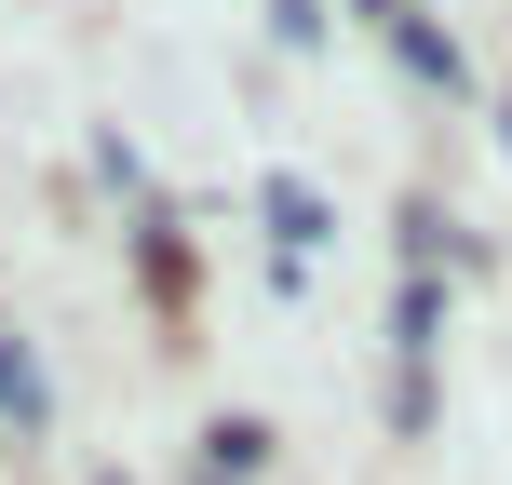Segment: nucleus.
Here are the masks:
<instances>
[]
</instances>
